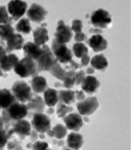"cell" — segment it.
<instances>
[{"label":"cell","mask_w":131,"mask_h":150,"mask_svg":"<svg viewBox=\"0 0 131 150\" xmlns=\"http://www.w3.org/2000/svg\"><path fill=\"white\" fill-rule=\"evenodd\" d=\"M28 113H29V109L27 104L15 102L7 109L2 110V117L7 125H11V123L13 125L15 121L24 119L26 116H28Z\"/></svg>","instance_id":"1"},{"label":"cell","mask_w":131,"mask_h":150,"mask_svg":"<svg viewBox=\"0 0 131 150\" xmlns=\"http://www.w3.org/2000/svg\"><path fill=\"white\" fill-rule=\"evenodd\" d=\"M15 72L19 75L21 78H28L31 76H36L38 73L37 64L31 58L24 57L23 59L18 62V64L13 68Z\"/></svg>","instance_id":"2"},{"label":"cell","mask_w":131,"mask_h":150,"mask_svg":"<svg viewBox=\"0 0 131 150\" xmlns=\"http://www.w3.org/2000/svg\"><path fill=\"white\" fill-rule=\"evenodd\" d=\"M51 52L54 54L56 61L60 64H69L73 60V52L67 46V44H62L56 40H52L51 42Z\"/></svg>","instance_id":"3"},{"label":"cell","mask_w":131,"mask_h":150,"mask_svg":"<svg viewBox=\"0 0 131 150\" xmlns=\"http://www.w3.org/2000/svg\"><path fill=\"white\" fill-rule=\"evenodd\" d=\"M11 92H13V96L15 97L18 102L20 103H27L33 97L32 94V88L27 82L21 81V80H18L11 86Z\"/></svg>","instance_id":"4"},{"label":"cell","mask_w":131,"mask_h":150,"mask_svg":"<svg viewBox=\"0 0 131 150\" xmlns=\"http://www.w3.org/2000/svg\"><path fill=\"white\" fill-rule=\"evenodd\" d=\"M42 47H43V50H42L41 56L36 61L38 72L50 71V69L57 63V61H56L54 54H52L51 48H49V46H47L45 44V45H42Z\"/></svg>","instance_id":"5"},{"label":"cell","mask_w":131,"mask_h":150,"mask_svg":"<svg viewBox=\"0 0 131 150\" xmlns=\"http://www.w3.org/2000/svg\"><path fill=\"white\" fill-rule=\"evenodd\" d=\"M90 21H91L92 25L94 26V28L104 29V28L109 27V25L112 23V17L109 13V11L102 8H98L91 13Z\"/></svg>","instance_id":"6"},{"label":"cell","mask_w":131,"mask_h":150,"mask_svg":"<svg viewBox=\"0 0 131 150\" xmlns=\"http://www.w3.org/2000/svg\"><path fill=\"white\" fill-rule=\"evenodd\" d=\"M6 6L13 21H20L28 11V4L24 0H11Z\"/></svg>","instance_id":"7"},{"label":"cell","mask_w":131,"mask_h":150,"mask_svg":"<svg viewBox=\"0 0 131 150\" xmlns=\"http://www.w3.org/2000/svg\"><path fill=\"white\" fill-rule=\"evenodd\" d=\"M31 125L33 129L40 134L47 133L51 129V120L48 115L43 113H34Z\"/></svg>","instance_id":"8"},{"label":"cell","mask_w":131,"mask_h":150,"mask_svg":"<svg viewBox=\"0 0 131 150\" xmlns=\"http://www.w3.org/2000/svg\"><path fill=\"white\" fill-rule=\"evenodd\" d=\"M98 106H99V103L97 99L95 97H89L77 103V110L81 116H88L93 114Z\"/></svg>","instance_id":"9"},{"label":"cell","mask_w":131,"mask_h":150,"mask_svg":"<svg viewBox=\"0 0 131 150\" xmlns=\"http://www.w3.org/2000/svg\"><path fill=\"white\" fill-rule=\"evenodd\" d=\"M72 37H73V31H72L71 27L66 25L62 20H60L57 22V26H56V30L54 32V40L62 44H67L68 42L71 41Z\"/></svg>","instance_id":"10"},{"label":"cell","mask_w":131,"mask_h":150,"mask_svg":"<svg viewBox=\"0 0 131 150\" xmlns=\"http://www.w3.org/2000/svg\"><path fill=\"white\" fill-rule=\"evenodd\" d=\"M46 16H47V11L44 9L43 6H41L38 3H32V5L27 11L28 19L37 24L43 23Z\"/></svg>","instance_id":"11"},{"label":"cell","mask_w":131,"mask_h":150,"mask_svg":"<svg viewBox=\"0 0 131 150\" xmlns=\"http://www.w3.org/2000/svg\"><path fill=\"white\" fill-rule=\"evenodd\" d=\"M5 43H6V46H5L6 52L13 54V50H23L24 45H25V40L20 33H13L7 38Z\"/></svg>","instance_id":"12"},{"label":"cell","mask_w":131,"mask_h":150,"mask_svg":"<svg viewBox=\"0 0 131 150\" xmlns=\"http://www.w3.org/2000/svg\"><path fill=\"white\" fill-rule=\"evenodd\" d=\"M64 125L68 129L73 132H78L83 127V118L79 113H70L66 117H64Z\"/></svg>","instance_id":"13"},{"label":"cell","mask_w":131,"mask_h":150,"mask_svg":"<svg viewBox=\"0 0 131 150\" xmlns=\"http://www.w3.org/2000/svg\"><path fill=\"white\" fill-rule=\"evenodd\" d=\"M100 86V82L93 75H87L81 83V90L88 95H93L97 92Z\"/></svg>","instance_id":"14"},{"label":"cell","mask_w":131,"mask_h":150,"mask_svg":"<svg viewBox=\"0 0 131 150\" xmlns=\"http://www.w3.org/2000/svg\"><path fill=\"white\" fill-rule=\"evenodd\" d=\"M32 125L26 119L15 121L13 125V129L15 134H17L21 139H25L27 136H30L32 132Z\"/></svg>","instance_id":"15"},{"label":"cell","mask_w":131,"mask_h":150,"mask_svg":"<svg viewBox=\"0 0 131 150\" xmlns=\"http://www.w3.org/2000/svg\"><path fill=\"white\" fill-rule=\"evenodd\" d=\"M87 43L90 46V48H92V50L95 52H102V50H104L108 47V41L104 39L102 34H94V35H92L87 40Z\"/></svg>","instance_id":"16"},{"label":"cell","mask_w":131,"mask_h":150,"mask_svg":"<svg viewBox=\"0 0 131 150\" xmlns=\"http://www.w3.org/2000/svg\"><path fill=\"white\" fill-rule=\"evenodd\" d=\"M42 50H43V47L41 45L36 44L35 42H27V43H25V45L23 47V52L25 57L33 59L35 62L41 56Z\"/></svg>","instance_id":"17"},{"label":"cell","mask_w":131,"mask_h":150,"mask_svg":"<svg viewBox=\"0 0 131 150\" xmlns=\"http://www.w3.org/2000/svg\"><path fill=\"white\" fill-rule=\"evenodd\" d=\"M15 102L18 101L11 90H7V88L0 90V109L1 110H5Z\"/></svg>","instance_id":"18"},{"label":"cell","mask_w":131,"mask_h":150,"mask_svg":"<svg viewBox=\"0 0 131 150\" xmlns=\"http://www.w3.org/2000/svg\"><path fill=\"white\" fill-rule=\"evenodd\" d=\"M83 137L77 132H72L67 137V145L72 150H79L83 145Z\"/></svg>","instance_id":"19"},{"label":"cell","mask_w":131,"mask_h":150,"mask_svg":"<svg viewBox=\"0 0 131 150\" xmlns=\"http://www.w3.org/2000/svg\"><path fill=\"white\" fill-rule=\"evenodd\" d=\"M31 88L33 91V93H36V94L44 93L48 88L46 78L43 77V76H40V75L33 76V78L31 80Z\"/></svg>","instance_id":"20"},{"label":"cell","mask_w":131,"mask_h":150,"mask_svg":"<svg viewBox=\"0 0 131 150\" xmlns=\"http://www.w3.org/2000/svg\"><path fill=\"white\" fill-rule=\"evenodd\" d=\"M43 99L45 105L48 107H54L60 103V95H58V92L55 88H48L43 93Z\"/></svg>","instance_id":"21"},{"label":"cell","mask_w":131,"mask_h":150,"mask_svg":"<svg viewBox=\"0 0 131 150\" xmlns=\"http://www.w3.org/2000/svg\"><path fill=\"white\" fill-rule=\"evenodd\" d=\"M33 38L34 42L38 45H45L46 42L49 40V36H48V31L46 27L40 26V27L36 28L33 31Z\"/></svg>","instance_id":"22"},{"label":"cell","mask_w":131,"mask_h":150,"mask_svg":"<svg viewBox=\"0 0 131 150\" xmlns=\"http://www.w3.org/2000/svg\"><path fill=\"white\" fill-rule=\"evenodd\" d=\"M27 106L28 109L33 111L34 113H43L46 105L43 98H41L40 96H33L31 100L28 102Z\"/></svg>","instance_id":"23"},{"label":"cell","mask_w":131,"mask_h":150,"mask_svg":"<svg viewBox=\"0 0 131 150\" xmlns=\"http://www.w3.org/2000/svg\"><path fill=\"white\" fill-rule=\"evenodd\" d=\"M19 61L18 56H15V54H7L0 62V68L2 69L3 72H9L11 69L15 68Z\"/></svg>","instance_id":"24"},{"label":"cell","mask_w":131,"mask_h":150,"mask_svg":"<svg viewBox=\"0 0 131 150\" xmlns=\"http://www.w3.org/2000/svg\"><path fill=\"white\" fill-rule=\"evenodd\" d=\"M90 66L94 69V70H99L102 71L104 69H106V67L109 66V62L106 60V58L104 54H99L94 56L90 61Z\"/></svg>","instance_id":"25"},{"label":"cell","mask_w":131,"mask_h":150,"mask_svg":"<svg viewBox=\"0 0 131 150\" xmlns=\"http://www.w3.org/2000/svg\"><path fill=\"white\" fill-rule=\"evenodd\" d=\"M58 95H60V102L64 103L66 105H71L76 100L75 91L62 90V91H58Z\"/></svg>","instance_id":"26"},{"label":"cell","mask_w":131,"mask_h":150,"mask_svg":"<svg viewBox=\"0 0 131 150\" xmlns=\"http://www.w3.org/2000/svg\"><path fill=\"white\" fill-rule=\"evenodd\" d=\"M17 32L22 34H30L32 32V26L30 24V20L28 18H22L15 26Z\"/></svg>","instance_id":"27"},{"label":"cell","mask_w":131,"mask_h":150,"mask_svg":"<svg viewBox=\"0 0 131 150\" xmlns=\"http://www.w3.org/2000/svg\"><path fill=\"white\" fill-rule=\"evenodd\" d=\"M15 30L11 24H0V40L5 42L11 34L15 33Z\"/></svg>","instance_id":"28"},{"label":"cell","mask_w":131,"mask_h":150,"mask_svg":"<svg viewBox=\"0 0 131 150\" xmlns=\"http://www.w3.org/2000/svg\"><path fill=\"white\" fill-rule=\"evenodd\" d=\"M74 86H76V71L69 70L67 71V75L62 80V86L67 90H71Z\"/></svg>","instance_id":"29"},{"label":"cell","mask_w":131,"mask_h":150,"mask_svg":"<svg viewBox=\"0 0 131 150\" xmlns=\"http://www.w3.org/2000/svg\"><path fill=\"white\" fill-rule=\"evenodd\" d=\"M49 72L51 73L52 76H54L55 78H57V79L60 80V81H62V80L64 79V77H66V75H67V71L64 70V69L60 66L58 62L56 63V64L54 65L51 69H50Z\"/></svg>","instance_id":"30"},{"label":"cell","mask_w":131,"mask_h":150,"mask_svg":"<svg viewBox=\"0 0 131 150\" xmlns=\"http://www.w3.org/2000/svg\"><path fill=\"white\" fill-rule=\"evenodd\" d=\"M73 52H74V54H75V57L81 59L82 57L88 54L87 45L84 44L83 42H76L73 45Z\"/></svg>","instance_id":"31"},{"label":"cell","mask_w":131,"mask_h":150,"mask_svg":"<svg viewBox=\"0 0 131 150\" xmlns=\"http://www.w3.org/2000/svg\"><path fill=\"white\" fill-rule=\"evenodd\" d=\"M72 111H73V108H72L71 106L60 102L57 104V108H56V115H57L58 117H60V118H64V117H66L68 114L72 113Z\"/></svg>","instance_id":"32"},{"label":"cell","mask_w":131,"mask_h":150,"mask_svg":"<svg viewBox=\"0 0 131 150\" xmlns=\"http://www.w3.org/2000/svg\"><path fill=\"white\" fill-rule=\"evenodd\" d=\"M52 132H53V137H55L58 140H62V138H64L66 135H67L68 129L66 127V125L57 123V125L52 127Z\"/></svg>","instance_id":"33"},{"label":"cell","mask_w":131,"mask_h":150,"mask_svg":"<svg viewBox=\"0 0 131 150\" xmlns=\"http://www.w3.org/2000/svg\"><path fill=\"white\" fill-rule=\"evenodd\" d=\"M13 18L8 13L7 6L1 5L0 6V24H13Z\"/></svg>","instance_id":"34"},{"label":"cell","mask_w":131,"mask_h":150,"mask_svg":"<svg viewBox=\"0 0 131 150\" xmlns=\"http://www.w3.org/2000/svg\"><path fill=\"white\" fill-rule=\"evenodd\" d=\"M8 129L6 127H0V148L2 149L5 145H6L7 141H8Z\"/></svg>","instance_id":"35"},{"label":"cell","mask_w":131,"mask_h":150,"mask_svg":"<svg viewBox=\"0 0 131 150\" xmlns=\"http://www.w3.org/2000/svg\"><path fill=\"white\" fill-rule=\"evenodd\" d=\"M71 29L75 33L82 32V29H83V23H82V21H80V20H73L71 23Z\"/></svg>","instance_id":"36"},{"label":"cell","mask_w":131,"mask_h":150,"mask_svg":"<svg viewBox=\"0 0 131 150\" xmlns=\"http://www.w3.org/2000/svg\"><path fill=\"white\" fill-rule=\"evenodd\" d=\"M32 149L33 150H50L49 146L46 142L44 141H37L33 144L32 146Z\"/></svg>","instance_id":"37"},{"label":"cell","mask_w":131,"mask_h":150,"mask_svg":"<svg viewBox=\"0 0 131 150\" xmlns=\"http://www.w3.org/2000/svg\"><path fill=\"white\" fill-rule=\"evenodd\" d=\"M86 76H87V74H86L85 71L83 70L76 71V86H81V83L85 79Z\"/></svg>","instance_id":"38"},{"label":"cell","mask_w":131,"mask_h":150,"mask_svg":"<svg viewBox=\"0 0 131 150\" xmlns=\"http://www.w3.org/2000/svg\"><path fill=\"white\" fill-rule=\"evenodd\" d=\"M74 39L76 42H83L84 40H86V35L83 32H79V33H75Z\"/></svg>","instance_id":"39"},{"label":"cell","mask_w":131,"mask_h":150,"mask_svg":"<svg viewBox=\"0 0 131 150\" xmlns=\"http://www.w3.org/2000/svg\"><path fill=\"white\" fill-rule=\"evenodd\" d=\"M69 67H70V70H73V71H78V70H80V68H81V65L80 64H78L77 62H75V61H73L72 60L71 62L69 63Z\"/></svg>","instance_id":"40"},{"label":"cell","mask_w":131,"mask_h":150,"mask_svg":"<svg viewBox=\"0 0 131 150\" xmlns=\"http://www.w3.org/2000/svg\"><path fill=\"white\" fill-rule=\"evenodd\" d=\"M75 96H76V100H78L80 102V101H83L85 99V93L82 90L75 91Z\"/></svg>","instance_id":"41"},{"label":"cell","mask_w":131,"mask_h":150,"mask_svg":"<svg viewBox=\"0 0 131 150\" xmlns=\"http://www.w3.org/2000/svg\"><path fill=\"white\" fill-rule=\"evenodd\" d=\"M90 61H91L90 60V57L88 56V54H86V56H84L81 58V63H80V65H81L82 67H86L89 65Z\"/></svg>","instance_id":"42"},{"label":"cell","mask_w":131,"mask_h":150,"mask_svg":"<svg viewBox=\"0 0 131 150\" xmlns=\"http://www.w3.org/2000/svg\"><path fill=\"white\" fill-rule=\"evenodd\" d=\"M6 54H7V52H6L5 47H3L2 45H0V62H1V60H2Z\"/></svg>","instance_id":"43"},{"label":"cell","mask_w":131,"mask_h":150,"mask_svg":"<svg viewBox=\"0 0 131 150\" xmlns=\"http://www.w3.org/2000/svg\"><path fill=\"white\" fill-rule=\"evenodd\" d=\"M90 33H92L94 35V34H102V29H98V28H91V29L89 30Z\"/></svg>","instance_id":"44"},{"label":"cell","mask_w":131,"mask_h":150,"mask_svg":"<svg viewBox=\"0 0 131 150\" xmlns=\"http://www.w3.org/2000/svg\"><path fill=\"white\" fill-rule=\"evenodd\" d=\"M0 127H6V129H9V125H7V123L5 122V120L3 119L2 115L0 116Z\"/></svg>","instance_id":"45"},{"label":"cell","mask_w":131,"mask_h":150,"mask_svg":"<svg viewBox=\"0 0 131 150\" xmlns=\"http://www.w3.org/2000/svg\"><path fill=\"white\" fill-rule=\"evenodd\" d=\"M30 136H31V140H32V141H35V140L37 139V132H36L35 129H34L33 132H31Z\"/></svg>","instance_id":"46"},{"label":"cell","mask_w":131,"mask_h":150,"mask_svg":"<svg viewBox=\"0 0 131 150\" xmlns=\"http://www.w3.org/2000/svg\"><path fill=\"white\" fill-rule=\"evenodd\" d=\"M85 72H86V74H87V75H92L94 73V69L92 68V67H88V68L86 69Z\"/></svg>","instance_id":"47"},{"label":"cell","mask_w":131,"mask_h":150,"mask_svg":"<svg viewBox=\"0 0 131 150\" xmlns=\"http://www.w3.org/2000/svg\"><path fill=\"white\" fill-rule=\"evenodd\" d=\"M54 112V109H53V107H49L48 108V110H47V114H52V113Z\"/></svg>","instance_id":"48"},{"label":"cell","mask_w":131,"mask_h":150,"mask_svg":"<svg viewBox=\"0 0 131 150\" xmlns=\"http://www.w3.org/2000/svg\"><path fill=\"white\" fill-rule=\"evenodd\" d=\"M54 86H55V88H60V86H62V83H60V82H55V83H54Z\"/></svg>","instance_id":"49"},{"label":"cell","mask_w":131,"mask_h":150,"mask_svg":"<svg viewBox=\"0 0 131 150\" xmlns=\"http://www.w3.org/2000/svg\"><path fill=\"white\" fill-rule=\"evenodd\" d=\"M62 150H72V149H70V148H64Z\"/></svg>","instance_id":"50"},{"label":"cell","mask_w":131,"mask_h":150,"mask_svg":"<svg viewBox=\"0 0 131 150\" xmlns=\"http://www.w3.org/2000/svg\"><path fill=\"white\" fill-rule=\"evenodd\" d=\"M0 150H2V149H1V148H0Z\"/></svg>","instance_id":"51"}]
</instances>
